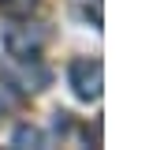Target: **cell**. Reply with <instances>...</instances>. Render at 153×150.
<instances>
[{
    "instance_id": "obj_4",
    "label": "cell",
    "mask_w": 153,
    "mask_h": 150,
    "mask_svg": "<svg viewBox=\"0 0 153 150\" xmlns=\"http://www.w3.org/2000/svg\"><path fill=\"white\" fill-rule=\"evenodd\" d=\"M11 142H15V146H41V131H37V128H26V124H22L19 131L11 135Z\"/></svg>"
},
{
    "instance_id": "obj_5",
    "label": "cell",
    "mask_w": 153,
    "mask_h": 150,
    "mask_svg": "<svg viewBox=\"0 0 153 150\" xmlns=\"http://www.w3.org/2000/svg\"><path fill=\"white\" fill-rule=\"evenodd\" d=\"M15 101H19V94H15V86H11L7 79H0V112L15 109Z\"/></svg>"
},
{
    "instance_id": "obj_1",
    "label": "cell",
    "mask_w": 153,
    "mask_h": 150,
    "mask_svg": "<svg viewBox=\"0 0 153 150\" xmlns=\"http://www.w3.org/2000/svg\"><path fill=\"white\" fill-rule=\"evenodd\" d=\"M67 82H71L75 98H82V101H97V98H101V86H105V68H101V60L79 56L71 64V71H67Z\"/></svg>"
},
{
    "instance_id": "obj_2",
    "label": "cell",
    "mask_w": 153,
    "mask_h": 150,
    "mask_svg": "<svg viewBox=\"0 0 153 150\" xmlns=\"http://www.w3.org/2000/svg\"><path fill=\"white\" fill-rule=\"evenodd\" d=\"M45 38H49V30H45V26H26V22H15V26L4 30V49H7V56L26 60V56H37V49L45 45Z\"/></svg>"
},
{
    "instance_id": "obj_3",
    "label": "cell",
    "mask_w": 153,
    "mask_h": 150,
    "mask_svg": "<svg viewBox=\"0 0 153 150\" xmlns=\"http://www.w3.org/2000/svg\"><path fill=\"white\" fill-rule=\"evenodd\" d=\"M37 4H41V0H0V8H4L7 15H22V19H26Z\"/></svg>"
}]
</instances>
